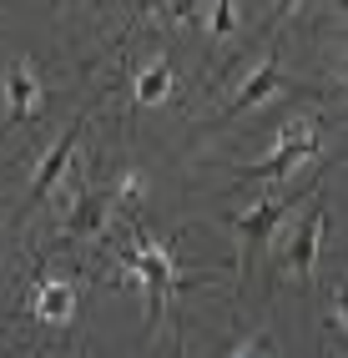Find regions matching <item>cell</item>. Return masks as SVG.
I'll return each mask as SVG.
<instances>
[{
    "mask_svg": "<svg viewBox=\"0 0 348 358\" xmlns=\"http://www.w3.org/2000/svg\"><path fill=\"white\" fill-rule=\"evenodd\" d=\"M126 262L136 268V278L147 282V293H152V318L161 313V298H167L177 288V262L167 252V243H152V237H136V248L126 252Z\"/></svg>",
    "mask_w": 348,
    "mask_h": 358,
    "instance_id": "6da1fadb",
    "label": "cell"
},
{
    "mask_svg": "<svg viewBox=\"0 0 348 358\" xmlns=\"http://www.w3.org/2000/svg\"><path fill=\"white\" fill-rule=\"evenodd\" d=\"M81 131H86V116H76L71 127H66V136L56 141L51 152H45V162L36 166V182H31V202H45L56 192V182L66 177V166H71V152H76V141H81Z\"/></svg>",
    "mask_w": 348,
    "mask_h": 358,
    "instance_id": "7a4b0ae2",
    "label": "cell"
},
{
    "mask_svg": "<svg viewBox=\"0 0 348 358\" xmlns=\"http://www.w3.org/2000/svg\"><path fill=\"white\" fill-rule=\"evenodd\" d=\"M0 91H6L10 122H31V116H36V106H41V76H36L26 61L6 66V81H0Z\"/></svg>",
    "mask_w": 348,
    "mask_h": 358,
    "instance_id": "3957f363",
    "label": "cell"
},
{
    "mask_svg": "<svg viewBox=\"0 0 348 358\" xmlns=\"http://www.w3.org/2000/svg\"><path fill=\"white\" fill-rule=\"evenodd\" d=\"M318 152V136L313 131H288L283 136V147H277L268 162H258V166H242V177H288L298 162H308Z\"/></svg>",
    "mask_w": 348,
    "mask_h": 358,
    "instance_id": "277c9868",
    "label": "cell"
},
{
    "mask_svg": "<svg viewBox=\"0 0 348 358\" xmlns=\"http://www.w3.org/2000/svg\"><path fill=\"white\" fill-rule=\"evenodd\" d=\"M288 197H277V202H263V207H252V212H242V217H232V232L242 237V248H258V243H273V232H277V222L288 217Z\"/></svg>",
    "mask_w": 348,
    "mask_h": 358,
    "instance_id": "5b68a950",
    "label": "cell"
},
{
    "mask_svg": "<svg viewBox=\"0 0 348 358\" xmlns=\"http://www.w3.org/2000/svg\"><path fill=\"white\" fill-rule=\"evenodd\" d=\"M31 313L41 323H71L76 313V282H61V278H45L36 298H31Z\"/></svg>",
    "mask_w": 348,
    "mask_h": 358,
    "instance_id": "8992f818",
    "label": "cell"
},
{
    "mask_svg": "<svg viewBox=\"0 0 348 358\" xmlns=\"http://www.w3.org/2000/svg\"><path fill=\"white\" fill-rule=\"evenodd\" d=\"M273 91H277V61L268 56L258 71H252V76H247V86L238 91V96H232V106H227V116H242V111H252V106H258L263 96H273Z\"/></svg>",
    "mask_w": 348,
    "mask_h": 358,
    "instance_id": "52a82bcc",
    "label": "cell"
},
{
    "mask_svg": "<svg viewBox=\"0 0 348 358\" xmlns=\"http://www.w3.org/2000/svg\"><path fill=\"white\" fill-rule=\"evenodd\" d=\"M318 237H323V207H313V217L298 227V237H293V252H288L293 273H308V268H313V257H318Z\"/></svg>",
    "mask_w": 348,
    "mask_h": 358,
    "instance_id": "ba28073f",
    "label": "cell"
},
{
    "mask_svg": "<svg viewBox=\"0 0 348 358\" xmlns=\"http://www.w3.org/2000/svg\"><path fill=\"white\" fill-rule=\"evenodd\" d=\"M172 86H177L172 81V66L167 61H152L142 76H136V101H142V106H161L172 96Z\"/></svg>",
    "mask_w": 348,
    "mask_h": 358,
    "instance_id": "9c48e42d",
    "label": "cell"
},
{
    "mask_svg": "<svg viewBox=\"0 0 348 358\" xmlns=\"http://www.w3.org/2000/svg\"><path fill=\"white\" fill-rule=\"evenodd\" d=\"M101 212H106V197H86L76 207V217L66 222V232H96L101 227Z\"/></svg>",
    "mask_w": 348,
    "mask_h": 358,
    "instance_id": "30bf717a",
    "label": "cell"
},
{
    "mask_svg": "<svg viewBox=\"0 0 348 358\" xmlns=\"http://www.w3.org/2000/svg\"><path fill=\"white\" fill-rule=\"evenodd\" d=\"M142 192H147V182L136 177V172H122V177H116V187H111V197H106V202H142Z\"/></svg>",
    "mask_w": 348,
    "mask_h": 358,
    "instance_id": "8fae6325",
    "label": "cell"
},
{
    "mask_svg": "<svg viewBox=\"0 0 348 358\" xmlns=\"http://www.w3.org/2000/svg\"><path fill=\"white\" fill-rule=\"evenodd\" d=\"M232 31V0H212V36L222 41Z\"/></svg>",
    "mask_w": 348,
    "mask_h": 358,
    "instance_id": "7c38bea8",
    "label": "cell"
},
{
    "mask_svg": "<svg viewBox=\"0 0 348 358\" xmlns=\"http://www.w3.org/2000/svg\"><path fill=\"white\" fill-rule=\"evenodd\" d=\"M293 10H298V0H277V6H273V26H277L283 15H293Z\"/></svg>",
    "mask_w": 348,
    "mask_h": 358,
    "instance_id": "4fadbf2b",
    "label": "cell"
},
{
    "mask_svg": "<svg viewBox=\"0 0 348 358\" xmlns=\"http://www.w3.org/2000/svg\"><path fill=\"white\" fill-rule=\"evenodd\" d=\"M238 358H263V353H258V348H242V353H238Z\"/></svg>",
    "mask_w": 348,
    "mask_h": 358,
    "instance_id": "5bb4252c",
    "label": "cell"
}]
</instances>
